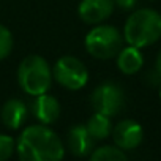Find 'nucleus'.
<instances>
[{
  "instance_id": "1",
  "label": "nucleus",
  "mask_w": 161,
  "mask_h": 161,
  "mask_svg": "<svg viewBox=\"0 0 161 161\" xmlns=\"http://www.w3.org/2000/svg\"><path fill=\"white\" fill-rule=\"evenodd\" d=\"M16 152L24 161H58L65 155L62 139L43 123L24 128L18 137Z\"/></svg>"
},
{
  "instance_id": "2",
  "label": "nucleus",
  "mask_w": 161,
  "mask_h": 161,
  "mask_svg": "<svg viewBox=\"0 0 161 161\" xmlns=\"http://www.w3.org/2000/svg\"><path fill=\"white\" fill-rule=\"evenodd\" d=\"M161 38V14L152 8L133 11L123 27V40L134 47H147Z\"/></svg>"
},
{
  "instance_id": "3",
  "label": "nucleus",
  "mask_w": 161,
  "mask_h": 161,
  "mask_svg": "<svg viewBox=\"0 0 161 161\" xmlns=\"http://www.w3.org/2000/svg\"><path fill=\"white\" fill-rule=\"evenodd\" d=\"M18 82L32 97L46 93L52 84V68L41 55H29L18 66Z\"/></svg>"
},
{
  "instance_id": "4",
  "label": "nucleus",
  "mask_w": 161,
  "mask_h": 161,
  "mask_svg": "<svg viewBox=\"0 0 161 161\" xmlns=\"http://www.w3.org/2000/svg\"><path fill=\"white\" fill-rule=\"evenodd\" d=\"M84 44L92 57L100 60H109L115 57L123 47V35L112 25L97 24V27H93L87 33Z\"/></svg>"
},
{
  "instance_id": "5",
  "label": "nucleus",
  "mask_w": 161,
  "mask_h": 161,
  "mask_svg": "<svg viewBox=\"0 0 161 161\" xmlns=\"http://www.w3.org/2000/svg\"><path fill=\"white\" fill-rule=\"evenodd\" d=\"M52 76L62 87L68 90H80L89 82L87 66L82 60L73 55L60 57L52 68Z\"/></svg>"
},
{
  "instance_id": "6",
  "label": "nucleus",
  "mask_w": 161,
  "mask_h": 161,
  "mask_svg": "<svg viewBox=\"0 0 161 161\" xmlns=\"http://www.w3.org/2000/svg\"><path fill=\"white\" fill-rule=\"evenodd\" d=\"M90 104L95 112L104 114L108 117H114L120 114L125 106V93L122 87L115 82H103L100 84L90 95Z\"/></svg>"
},
{
  "instance_id": "7",
  "label": "nucleus",
  "mask_w": 161,
  "mask_h": 161,
  "mask_svg": "<svg viewBox=\"0 0 161 161\" xmlns=\"http://www.w3.org/2000/svg\"><path fill=\"white\" fill-rule=\"evenodd\" d=\"M111 134H112L114 144L120 147L122 150H134L141 145L144 139L142 126L136 120H131V119H125L119 122L112 128Z\"/></svg>"
},
{
  "instance_id": "8",
  "label": "nucleus",
  "mask_w": 161,
  "mask_h": 161,
  "mask_svg": "<svg viewBox=\"0 0 161 161\" xmlns=\"http://www.w3.org/2000/svg\"><path fill=\"white\" fill-rule=\"evenodd\" d=\"M114 0H80L77 14L86 24H101L114 11Z\"/></svg>"
},
{
  "instance_id": "9",
  "label": "nucleus",
  "mask_w": 161,
  "mask_h": 161,
  "mask_svg": "<svg viewBox=\"0 0 161 161\" xmlns=\"http://www.w3.org/2000/svg\"><path fill=\"white\" fill-rule=\"evenodd\" d=\"M66 144L69 148V153L79 158L89 156L92 150L95 148V139L89 133L86 125H76L68 131Z\"/></svg>"
},
{
  "instance_id": "10",
  "label": "nucleus",
  "mask_w": 161,
  "mask_h": 161,
  "mask_svg": "<svg viewBox=\"0 0 161 161\" xmlns=\"http://www.w3.org/2000/svg\"><path fill=\"white\" fill-rule=\"evenodd\" d=\"M32 111H33L35 119L40 123L51 125V123L58 120L62 108H60L58 100L55 97L47 95V92H46V93H41V95L35 97V101L32 104Z\"/></svg>"
},
{
  "instance_id": "11",
  "label": "nucleus",
  "mask_w": 161,
  "mask_h": 161,
  "mask_svg": "<svg viewBox=\"0 0 161 161\" xmlns=\"http://www.w3.org/2000/svg\"><path fill=\"white\" fill-rule=\"evenodd\" d=\"M27 117H29L27 104L18 98H11V100L5 101V104L2 106V111H0L2 123L10 130L21 128L27 122Z\"/></svg>"
},
{
  "instance_id": "12",
  "label": "nucleus",
  "mask_w": 161,
  "mask_h": 161,
  "mask_svg": "<svg viewBox=\"0 0 161 161\" xmlns=\"http://www.w3.org/2000/svg\"><path fill=\"white\" fill-rule=\"evenodd\" d=\"M115 57H117V66L123 74H136L137 71H141L144 65V55L141 49L130 44L126 47H122Z\"/></svg>"
},
{
  "instance_id": "13",
  "label": "nucleus",
  "mask_w": 161,
  "mask_h": 161,
  "mask_svg": "<svg viewBox=\"0 0 161 161\" xmlns=\"http://www.w3.org/2000/svg\"><path fill=\"white\" fill-rule=\"evenodd\" d=\"M89 133L92 134V137L95 141H103L106 137L111 136V131H112V123H111V117L104 115V114H100V112H95L89 123L86 125Z\"/></svg>"
},
{
  "instance_id": "14",
  "label": "nucleus",
  "mask_w": 161,
  "mask_h": 161,
  "mask_svg": "<svg viewBox=\"0 0 161 161\" xmlns=\"http://www.w3.org/2000/svg\"><path fill=\"white\" fill-rule=\"evenodd\" d=\"M92 161H126V153L117 145H101L89 155Z\"/></svg>"
},
{
  "instance_id": "15",
  "label": "nucleus",
  "mask_w": 161,
  "mask_h": 161,
  "mask_svg": "<svg viewBox=\"0 0 161 161\" xmlns=\"http://www.w3.org/2000/svg\"><path fill=\"white\" fill-rule=\"evenodd\" d=\"M13 44H14V41H13L11 32H10L5 25L0 24V60L7 58V57L11 54Z\"/></svg>"
},
{
  "instance_id": "16",
  "label": "nucleus",
  "mask_w": 161,
  "mask_h": 161,
  "mask_svg": "<svg viewBox=\"0 0 161 161\" xmlns=\"http://www.w3.org/2000/svg\"><path fill=\"white\" fill-rule=\"evenodd\" d=\"M16 150V142L11 136L0 133V161H5L11 158V155Z\"/></svg>"
},
{
  "instance_id": "17",
  "label": "nucleus",
  "mask_w": 161,
  "mask_h": 161,
  "mask_svg": "<svg viewBox=\"0 0 161 161\" xmlns=\"http://www.w3.org/2000/svg\"><path fill=\"white\" fill-rule=\"evenodd\" d=\"M137 3V0H114V5H117L119 8L128 11V10H133Z\"/></svg>"
},
{
  "instance_id": "18",
  "label": "nucleus",
  "mask_w": 161,
  "mask_h": 161,
  "mask_svg": "<svg viewBox=\"0 0 161 161\" xmlns=\"http://www.w3.org/2000/svg\"><path fill=\"white\" fill-rule=\"evenodd\" d=\"M155 69H156V73L161 76V51L158 52V55H156V62H155Z\"/></svg>"
},
{
  "instance_id": "19",
  "label": "nucleus",
  "mask_w": 161,
  "mask_h": 161,
  "mask_svg": "<svg viewBox=\"0 0 161 161\" xmlns=\"http://www.w3.org/2000/svg\"><path fill=\"white\" fill-rule=\"evenodd\" d=\"M159 100H161V87H159Z\"/></svg>"
}]
</instances>
